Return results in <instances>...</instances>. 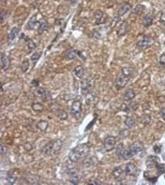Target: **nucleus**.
I'll return each instance as SVG.
<instances>
[{
    "label": "nucleus",
    "mask_w": 165,
    "mask_h": 185,
    "mask_svg": "<svg viewBox=\"0 0 165 185\" xmlns=\"http://www.w3.org/2000/svg\"><path fill=\"white\" fill-rule=\"evenodd\" d=\"M94 85V79L92 77L86 78L81 82V92L83 95H86L92 90Z\"/></svg>",
    "instance_id": "obj_3"
},
{
    "label": "nucleus",
    "mask_w": 165,
    "mask_h": 185,
    "mask_svg": "<svg viewBox=\"0 0 165 185\" xmlns=\"http://www.w3.org/2000/svg\"><path fill=\"white\" fill-rule=\"evenodd\" d=\"M83 165L85 167H86V168H90V167H91L92 165H94V158L91 156H86L85 158H84V160H83Z\"/></svg>",
    "instance_id": "obj_25"
},
{
    "label": "nucleus",
    "mask_w": 165,
    "mask_h": 185,
    "mask_svg": "<svg viewBox=\"0 0 165 185\" xmlns=\"http://www.w3.org/2000/svg\"><path fill=\"white\" fill-rule=\"evenodd\" d=\"M19 33V27H14L12 29V31H10L9 34V37H8V42H9V44H10L15 39V38L18 36Z\"/></svg>",
    "instance_id": "obj_20"
},
{
    "label": "nucleus",
    "mask_w": 165,
    "mask_h": 185,
    "mask_svg": "<svg viewBox=\"0 0 165 185\" xmlns=\"http://www.w3.org/2000/svg\"><path fill=\"white\" fill-rule=\"evenodd\" d=\"M66 1L69 2V3L71 4V5H74V4H75L76 2H78V0H66Z\"/></svg>",
    "instance_id": "obj_49"
},
{
    "label": "nucleus",
    "mask_w": 165,
    "mask_h": 185,
    "mask_svg": "<svg viewBox=\"0 0 165 185\" xmlns=\"http://www.w3.org/2000/svg\"><path fill=\"white\" fill-rule=\"evenodd\" d=\"M145 178L147 179V181H149L150 183L152 184H155V183L157 182V181H158V178L157 177H152V178Z\"/></svg>",
    "instance_id": "obj_41"
},
{
    "label": "nucleus",
    "mask_w": 165,
    "mask_h": 185,
    "mask_svg": "<svg viewBox=\"0 0 165 185\" xmlns=\"http://www.w3.org/2000/svg\"><path fill=\"white\" fill-rule=\"evenodd\" d=\"M42 53L41 52H36V53H33L32 56H31V60L33 62H37L40 59V57L41 56Z\"/></svg>",
    "instance_id": "obj_36"
},
{
    "label": "nucleus",
    "mask_w": 165,
    "mask_h": 185,
    "mask_svg": "<svg viewBox=\"0 0 165 185\" xmlns=\"http://www.w3.org/2000/svg\"><path fill=\"white\" fill-rule=\"evenodd\" d=\"M129 149L133 153V155H136L138 152L144 149V146H143V144L141 142H136V143H134L130 146Z\"/></svg>",
    "instance_id": "obj_12"
},
{
    "label": "nucleus",
    "mask_w": 165,
    "mask_h": 185,
    "mask_svg": "<svg viewBox=\"0 0 165 185\" xmlns=\"http://www.w3.org/2000/svg\"><path fill=\"white\" fill-rule=\"evenodd\" d=\"M59 118H60V120H61V121H65V120H66L67 118H68V114L66 112L65 110H61L60 114H59Z\"/></svg>",
    "instance_id": "obj_38"
},
{
    "label": "nucleus",
    "mask_w": 165,
    "mask_h": 185,
    "mask_svg": "<svg viewBox=\"0 0 165 185\" xmlns=\"http://www.w3.org/2000/svg\"><path fill=\"white\" fill-rule=\"evenodd\" d=\"M159 63H160L161 66H164L165 65V53H162L161 55L160 58H159Z\"/></svg>",
    "instance_id": "obj_40"
},
{
    "label": "nucleus",
    "mask_w": 165,
    "mask_h": 185,
    "mask_svg": "<svg viewBox=\"0 0 165 185\" xmlns=\"http://www.w3.org/2000/svg\"><path fill=\"white\" fill-rule=\"evenodd\" d=\"M94 18H95V23L97 24H104L107 21V17L104 15L102 11H97L94 13Z\"/></svg>",
    "instance_id": "obj_11"
},
{
    "label": "nucleus",
    "mask_w": 165,
    "mask_h": 185,
    "mask_svg": "<svg viewBox=\"0 0 165 185\" xmlns=\"http://www.w3.org/2000/svg\"><path fill=\"white\" fill-rule=\"evenodd\" d=\"M128 82H129V78H128V76H126L125 75L122 74V75H119V76L116 78L115 86L116 87L117 89H121V88H124V87L126 86Z\"/></svg>",
    "instance_id": "obj_7"
},
{
    "label": "nucleus",
    "mask_w": 165,
    "mask_h": 185,
    "mask_svg": "<svg viewBox=\"0 0 165 185\" xmlns=\"http://www.w3.org/2000/svg\"><path fill=\"white\" fill-rule=\"evenodd\" d=\"M77 56H79L81 58H83L82 53H81L79 50H70L67 52V53L66 54V57L67 60H73L75 58H76Z\"/></svg>",
    "instance_id": "obj_14"
},
{
    "label": "nucleus",
    "mask_w": 165,
    "mask_h": 185,
    "mask_svg": "<svg viewBox=\"0 0 165 185\" xmlns=\"http://www.w3.org/2000/svg\"><path fill=\"white\" fill-rule=\"evenodd\" d=\"M97 95L96 92H94V91H91L85 95V101L87 104H93L97 102Z\"/></svg>",
    "instance_id": "obj_10"
},
{
    "label": "nucleus",
    "mask_w": 165,
    "mask_h": 185,
    "mask_svg": "<svg viewBox=\"0 0 165 185\" xmlns=\"http://www.w3.org/2000/svg\"><path fill=\"white\" fill-rule=\"evenodd\" d=\"M122 73H123V75L129 77L130 75H132L133 70H132V68H130V67H124V68H123V70H122Z\"/></svg>",
    "instance_id": "obj_35"
},
{
    "label": "nucleus",
    "mask_w": 165,
    "mask_h": 185,
    "mask_svg": "<svg viewBox=\"0 0 165 185\" xmlns=\"http://www.w3.org/2000/svg\"><path fill=\"white\" fill-rule=\"evenodd\" d=\"M136 96V93H135L133 89H129L126 92V93L124 94V100L126 101H132Z\"/></svg>",
    "instance_id": "obj_26"
},
{
    "label": "nucleus",
    "mask_w": 165,
    "mask_h": 185,
    "mask_svg": "<svg viewBox=\"0 0 165 185\" xmlns=\"http://www.w3.org/2000/svg\"><path fill=\"white\" fill-rule=\"evenodd\" d=\"M115 145H116V139L115 137L112 136H107V138L104 140V148L105 149L106 152H110L111 150H113L115 147Z\"/></svg>",
    "instance_id": "obj_5"
},
{
    "label": "nucleus",
    "mask_w": 165,
    "mask_h": 185,
    "mask_svg": "<svg viewBox=\"0 0 165 185\" xmlns=\"http://www.w3.org/2000/svg\"><path fill=\"white\" fill-rule=\"evenodd\" d=\"M124 152V149H123V148L122 146H119L116 149V154L119 157H122L123 156V153Z\"/></svg>",
    "instance_id": "obj_39"
},
{
    "label": "nucleus",
    "mask_w": 165,
    "mask_h": 185,
    "mask_svg": "<svg viewBox=\"0 0 165 185\" xmlns=\"http://www.w3.org/2000/svg\"><path fill=\"white\" fill-rule=\"evenodd\" d=\"M73 73L75 77L78 78H82L84 75V68L82 66H76L73 70Z\"/></svg>",
    "instance_id": "obj_24"
},
{
    "label": "nucleus",
    "mask_w": 165,
    "mask_h": 185,
    "mask_svg": "<svg viewBox=\"0 0 165 185\" xmlns=\"http://www.w3.org/2000/svg\"><path fill=\"white\" fill-rule=\"evenodd\" d=\"M31 107H32L33 110L36 112H41L44 109V106L41 103H39V102H34V103L32 104L31 105Z\"/></svg>",
    "instance_id": "obj_28"
},
{
    "label": "nucleus",
    "mask_w": 165,
    "mask_h": 185,
    "mask_svg": "<svg viewBox=\"0 0 165 185\" xmlns=\"http://www.w3.org/2000/svg\"><path fill=\"white\" fill-rule=\"evenodd\" d=\"M128 31V24L126 21H123L121 23L120 25L119 26L117 30V34L118 37H122V36L125 35V34L127 33Z\"/></svg>",
    "instance_id": "obj_18"
},
{
    "label": "nucleus",
    "mask_w": 165,
    "mask_h": 185,
    "mask_svg": "<svg viewBox=\"0 0 165 185\" xmlns=\"http://www.w3.org/2000/svg\"><path fill=\"white\" fill-rule=\"evenodd\" d=\"M69 176L70 183L74 185L78 184V182H79V177H78V175L77 174L76 172H75L73 170H71L69 172Z\"/></svg>",
    "instance_id": "obj_19"
},
{
    "label": "nucleus",
    "mask_w": 165,
    "mask_h": 185,
    "mask_svg": "<svg viewBox=\"0 0 165 185\" xmlns=\"http://www.w3.org/2000/svg\"><path fill=\"white\" fill-rule=\"evenodd\" d=\"M0 149H1V155H5L7 152V147L5 146H4L3 144H1L0 146Z\"/></svg>",
    "instance_id": "obj_43"
},
{
    "label": "nucleus",
    "mask_w": 165,
    "mask_h": 185,
    "mask_svg": "<svg viewBox=\"0 0 165 185\" xmlns=\"http://www.w3.org/2000/svg\"><path fill=\"white\" fill-rule=\"evenodd\" d=\"M122 174H123V169H122L121 167H116V168H114L112 172L113 176L114 178L116 179V180L120 178Z\"/></svg>",
    "instance_id": "obj_29"
},
{
    "label": "nucleus",
    "mask_w": 165,
    "mask_h": 185,
    "mask_svg": "<svg viewBox=\"0 0 165 185\" xmlns=\"http://www.w3.org/2000/svg\"><path fill=\"white\" fill-rule=\"evenodd\" d=\"M96 118H94V120H93V121H91V124H88V127H86V129H85V131H87L88 130H89V129H91V127L93 125H94V124H95V122H96Z\"/></svg>",
    "instance_id": "obj_48"
},
{
    "label": "nucleus",
    "mask_w": 165,
    "mask_h": 185,
    "mask_svg": "<svg viewBox=\"0 0 165 185\" xmlns=\"http://www.w3.org/2000/svg\"><path fill=\"white\" fill-rule=\"evenodd\" d=\"M40 25L39 27H38V31L39 34H42L43 32H44L46 31V29L48 28V22L46 19H44L43 18H41L40 20Z\"/></svg>",
    "instance_id": "obj_21"
},
{
    "label": "nucleus",
    "mask_w": 165,
    "mask_h": 185,
    "mask_svg": "<svg viewBox=\"0 0 165 185\" xmlns=\"http://www.w3.org/2000/svg\"><path fill=\"white\" fill-rule=\"evenodd\" d=\"M125 124L128 127H133L136 124V121L133 117H126V119L125 120Z\"/></svg>",
    "instance_id": "obj_30"
},
{
    "label": "nucleus",
    "mask_w": 165,
    "mask_h": 185,
    "mask_svg": "<svg viewBox=\"0 0 165 185\" xmlns=\"http://www.w3.org/2000/svg\"><path fill=\"white\" fill-rule=\"evenodd\" d=\"M37 47V44L32 41V40L30 39L28 43H27V48H28V53H31V51L34 50L35 48Z\"/></svg>",
    "instance_id": "obj_31"
},
{
    "label": "nucleus",
    "mask_w": 165,
    "mask_h": 185,
    "mask_svg": "<svg viewBox=\"0 0 165 185\" xmlns=\"http://www.w3.org/2000/svg\"><path fill=\"white\" fill-rule=\"evenodd\" d=\"M127 107L129 109H130V110H135L136 108H137V107H138V104L136 103V102H133V103L130 104V105L128 106Z\"/></svg>",
    "instance_id": "obj_42"
},
{
    "label": "nucleus",
    "mask_w": 165,
    "mask_h": 185,
    "mask_svg": "<svg viewBox=\"0 0 165 185\" xmlns=\"http://www.w3.org/2000/svg\"><path fill=\"white\" fill-rule=\"evenodd\" d=\"M63 143L61 139H55L45 145L41 149V153L45 156H52L57 155L62 149Z\"/></svg>",
    "instance_id": "obj_2"
},
{
    "label": "nucleus",
    "mask_w": 165,
    "mask_h": 185,
    "mask_svg": "<svg viewBox=\"0 0 165 185\" xmlns=\"http://www.w3.org/2000/svg\"><path fill=\"white\" fill-rule=\"evenodd\" d=\"M156 168L158 170V175H162L165 172V165L164 164H158L156 165Z\"/></svg>",
    "instance_id": "obj_32"
},
{
    "label": "nucleus",
    "mask_w": 165,
    "mask_h": 185,
    "mask_svg": "<svg viewBox=\"0 0 165 185\" xmlns=\"http://www.w3.org/2000/svg\"><path fill=\"white\" fill-rule=\"evenodd\" d=\"M132 9V5L129 2H125L122 6L120 7L118 10V16L121 17V16H124L125 14L127 13L130 9Z\"/></svg>",
    "instance_id": "obj_17"
},
{
    "label": "nucleus",
    "mask_w": 165,
    "mask_h": 185,
    "mask_svg": "<svg viewBox=\"0 0 165 185\" xmlns=\"http://www.w3.org/2000/svg\"><path fill=\"white\" fill-rule=\"evenodd\" d=\"M0 63H1V69L4 70V71L7 70V69L9 68L10 61H9L8 56L5 53H1V61H0Z\"/></svg>",
    "instance_id": "obj_15"
},
{
    "label": "nucleus",
    "mask_w": 165,
    "mask_h": 185,
    "mask_svg": "<svg viewBox=\"0 0 165 185\" xmlns=\"http://www.w3.org/2000/svg\"><path fill=\"white\" fill-rule=\"evenodd\" d=\"M34 95L36 97L42 98L43 101H48L50 98V93L43 88H37L34 92Z\"/></svg>",
    "instance_id": "obj_6"
},
{
    "label": "nucleus",
    "mask_w": 165,
    "mask_h": 185,
    "mask_svg": "<svg viewBox=\"0 0 165 185\" xmlns=\"http://www.w3.org/2000/svg\"><path fill=\"white\" fill-rule=\"evenodd\" d=\"M82 112V104L80 101H74L71 106V114L75 119H79Z\"/></svg>",
    "instance_id": "obj_4"
},
{
    "label": "nucleus",
    "mask_w": 165,
    "mask_h": 185,
    "mask_svg": "<svg viewBox=\"0 0 165 185\" xmlns=\"http://www.w3.org/2000/svg\"><path fill=\"white\" fill-rule=\"evenodd\" d=\"M159 163V158L155 155H149L147 157L146 161H145V165L148 168H154L156 167V165Z\"/></svg>",
    "instance_id": "obj_9"
},
{
    "label": "nucleus",
    "mask_w": 165,
    "mask_h": 185,
    "mask_svg": "<svg viewBox=\"0 0 165 185\" xmlns=\"http://www.w3.org/2000/svg\"><path fill=\"white\" fill-rule=\"evenodd\" d=\"M16 180H17V177H16V175H15V174L10 172L7 173L6 181L8 182L9 184H14L15 183Z\"/></svg>",
    "instance_id": "obj_23"
},
{
    "label": "nucleus",
    "mask_w": 165,
    "mask_h": 185,
    "mask_svg": "<svg viewBox=\"0 0 165 185\" xmlns=\"http://www.w3.org/2000/svg\"><path fill=\"white\" fill-rule=\"evenodd\" d=\"M89 151H90V146L87 143L78 145L69 152L68 155L69 159L71 162L75 163V162L79 161L81 158H84L87 156L89 153Z\"/></svg>",
    "instance_id": "obj_1"
},
{
    "label": "nucleus",
    "mask_w": 165,
    "mask_h": 185,
    "mask_svg": "<svg viewBox=\"0 0 165 185\" xmlns=\"http://www.w3.org/2000/svg\"><path fill=\"white\" fill-rule=\"evenodd\" d=\"M153 44V40L152 38L148 37V36H144L141 39L137 41V47L140 48H146L151 46Z\"/></svg>",
    "instance_id": "obj_8"
},
{
    "label": "nucleus",
    "mask_w": 165,
    "mask_h": 185,
    "mask_svg": "<svg viewBox=\"0 0 165 185\" xmlns=\"http://www.w3.org/2000/svg\"><path fill=\"white\" fill-rule=\"evenodd\" d=\"M160 21L162 24L165 27V13H162L160 17Z\"/></svg>",
    "instance_id": "obj_46"
},
{
    "label": "nucleus",
    "mask_w": 165,
    "mask_h": 185,
    "mask_svg": "<svg viewBox=\"0 0 165 185\" xmlns=\"http://www.w3.org/2000/svg\"><path fill=\"white\" fill-rule=\"evenodd\" d=\"M125 174L128 176L130 175H135L136 172H137V168H136V165L133 163H128L126 164V167H125Z\"/></svg>",
    "instance_id": "obj_16"
},
{
    "label": "nucleus",
    "mask_w": 165,
    "mask_h": 185,
    "mask_svg": "<svg viewBox=\"0 0 165 185\" xmlns=\"http://www.w3.org/2000/svg\"><path fill=\"white\" fill-rule=\"evenodd\" d=\"M152 23H153V17L152 16H150V15L145 16L143 18L142 24L145 27H150L152 24Z\"/></svg>",
    "instance_id": "obj_27"
},
{
    "label": "nucleus",
    "mask_w": 165,
    "mask_h": 185,
    "mask_svg": "<svg viewBox=\"0 0 165 185\" xmlns=\"http://www.w3.org/2000/svg\"><path fill=\"white\" fill-rule=\"evenodd\" d=\"M88 184H93V185H99L101 184V181L97 178H91L88 181Z\"/></svg>",
    "instance_id": "obj_37"
},
{
    "label": "nucleus",
    "mask_w": 165,
    "mask_h": 185,
    "mask_svg": "<svg viewBox=\"0 0 165 185\" xmlns=\"http://www.w3.org/2000/svg\"><path fill=\"white\" fill-rule=\"evenodd\" d=\"M40 24V21L38 20V15H35L30 19V21L27 23V28L29 30H34L38 27V29L39 24Z\"/></svg>",
    "instance_id": "obj_13"
},
{
    "label": "nucleus",
    "mask_w": 165,
    "mask_h": 185,
    "mask_svg": "<svg viewBox=\"0 0 165 185\" xmlns=\"http://www.w3.org/2000/svg\"><path fill=\"white\" fill-rule=\"evenodd\" d=\"M48 126H49V123H48L47 121L41 120L37 124V128H38L41 131H46L48 128Z\"/></svg>",
    "instance_id": "obj_22"
},
{
    "label": "nucleus",
    "mask_w": 165,
    "mask_h": 185,
    "mask_svg": "<svg viewBox=\"0 0 165 185\" xmlns=\"http://www.w3.org/2000/svg\"><path fill=\"white\" fill-rule=\"evenodd\" d=\"M153 150L155 153L158 154V153H160L161 152V146H158V145H155L153 147Z\"/></svg>",
    "instance_id": "obj_44"
},
{
    "label": "nucleus",
    "mask_w": 165,
    "mask_h": 185,
    "mask_svg": "<svg viewBox=\"0 0 165 185\" xmlns=\"http://www.w3.org/2000/svg\"><path fill=\"white\" fill-rule=\"evenodd\" d=\"M29 66H30L29 60H24V61H23L22 65H21V70H22L23 73H26V72H27V70H28V68H29Z\"/></svg>",
    "instance_id": "obj_33"
},
{
    "label": "nucleus",
    "mask_w": 165,
    "mask_h": 185,
    "mask_svg": "<svg viewBox=\"0 0 165 185\" xmlns=\"http://www.w3.org/2000/svg\"><path fill=\"white\" fill-rule=\"evenodd\" d=\"M161 117L165 121V108H163L161 110Z\"/></svg>",
    "instance_id": "obj_50"
},
{
    "label": "nucleus",
    "mask_w": 165,
    "mask_h": 185,
    "mask_svg": "<svg viewBox=\"0 0 165 185\" xmlns=\"http://www.w3.org/2000/svg\"><path fill=\"white\" fill-rule=\"evenodd\" d=\"M31 87H34V88H37V87L39 86V81L38 80H33L32 82H31Z\"/></svg>",
    "instance_id": "obj_45"
},
{
    "label": "nucleus",
    "mask_w": 165,
    "mask_h": 185,
    "mask_svg": "<svg viewBox=\"0 0 165 185\" xmlns=\"http://www.w3.org/2000/svg\"><path fill=\"white\" fill-rule=\"evenodd\" d=\"M0 17H1V24L3 23V21L5 19V13L3 11H1V13H0Z\"/></svg>",
    "instance_id": "obj_47"
},
{
    "label": "nucleus",
    "mask_w": 165,
    "mask_h": 185,
    "mask_svg": "<svg viewBox=\"0 0 165 185\" xmlns=\"http://www.w3.org/2000/svg\"><path fill=\"white\" fill-rule=\"evenodd\" d=\"M145 9V6L142 5H137L135 7L134 10H133V13L135 14H140L143 12V10Z\"/></svg>",
    "instance_id": "obj_34"
}]
</instances>
